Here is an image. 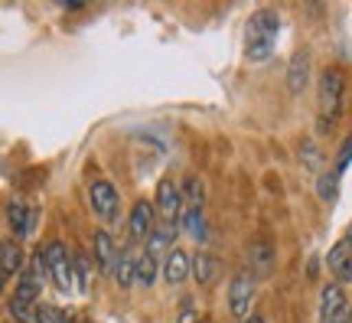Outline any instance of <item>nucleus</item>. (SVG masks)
Instances as JSON below:
<instances>
[{
	"label": "nucleus",
	"mask_w": 352,
	"mask_h": 323,
	"mask_svg": "<svg viewBox=\"0 0 352 323\" xmlns=\"http://www.w3.org/2000/svg\"><path fill=\"white\" fill-rule=\"evenodd\" d=\"M277 37H280V17L277 10H254L245 23V59L254 65L267 63L277 50Z\"/></svg>",
	"instance_id": "nucleus-1"
},
{
	"label": "nucleus",
	"mask_w": 352,
	"mask_h": 323,
	"mask_svg": "<svg viewBox=\"0 0 352 323\" xmlns=\"http://www.w3.org/2000/svg\"><path fill=\"white\" fill-rule=\"evenodd\" d=\"M349 300H346V287L327 284L320 291V307H316V323H349Z\"/></svg>",
	"instance_id": "nucleus-7"
},
{
	"label": "nucleus",
	"mask_w": 352,
	"mask_h": 323,
	"mask_svg": "<svg viewBox=\"0 0 352 323\" xmlns=\"http://www.w3.org/2000/svg\"><path fill=\"white\" fill-rule=\"evenodd\" d=\"M307 85H310V52L297 50L287 63V88L290 95H300Z\"/></svg>",
	"instance_id": "nucleus-14"
},
{
	"label": "nucleus",
	"mask_w": 352,
	"mask_h": 323,
	"mask_svg": "<svg viewBox=\"0 0 352 323\" xmlns=\"http://www.w3.org/2000/svg\"><path fill=\"white\" fill-rule=\"evenodd\" d=\"M346 242H349V245H352V225H349V236H346Z\"/></svg>",
	"instance_id": "nucleus-30"
},
{
	"label": "nucleus",
	"mask_w": 352,
	"mask_h": 323,
	"mask_svg": "<svg viewBox=\"0 0 352 323\" xmlns=\"http://www.w3.org/2000/svg\"><path fill=\"white\" fill-rule=\"evenodd\" d=\"M179 225H183V229H186L192 238L206 242V219H202V209H183V219H179Z\"/></svg>",
	"instance_id": "nucleus-23"
},
{
	"label": "nucleus",
	"mask_w": 352,
	"mask_h": 323,
	"mask_svg": "<svg viewBox=\"0 0 352 323\" xmlns=\"http://www.w3.org/2000/svg\"><path fill=\"white\" fill-rule=\"evenodd\" d=\"M349 323H352V311H349Z\"/></svg>",
	"instance_id": "nucleus-31"
},
{
	"label": "nucleus",
	"mask_w": 352,
	"mask_h": 323,
	"mask_svg": "<svg viewBox=\"0 0 352 323\" xmlns=\"http://www.w3.org/2000/svg\"><path fill=\"white\" fill-rule=\"evenodd\" d=\"M342 105H346V75L336 65H327L316 79V131L320 134H327L342 118Z\"/></svg>",
	"instance_id": "nucleus-2"
},
{
	"label": "nucleus",
	"mask_w": 352,
	"mask_h": 323,
	"mask_svg": "<svg viewBox=\"0 0 352 323\" xmlns=\"http://www.w3.org/2000/svg\"><path fill=\"white\" fill-rule=\"evenodd\" d=\"M46 258H50V278L56 291H76V251H69L63 242H50L46 245Z\"/></svg>",
	"instance_id": "nucleus-6"
},
{
	"label": "nucleus",
	"mask_w": 352,
	"mask_h": 323,
	"mask_svg": "<svg viewBox=\"0 0 352 323\" xmlns=\"http://www.w3.org/2000/svg\"><path fill=\"white\" fill-rule=\"evenodd\" d=\"M153 229H157L153 202H147V199L134 202V209L127 216V242H131V245H144V242H151Z\"/></svg>",
	"instance_id": "nucleus-8"
},
{
	"label": "nucleus",
	"mask_w": 352,
	"mask_h": 323,
	"mask_svg": "<svg viewBox=\"0 0 352 323\" xmlns=\"http://www.w3.org/2000/svg\"><path fill=\"white\" fill-rule=\"evenodd\" d=\"M316 196L323 202H336V196H340V174L336 170H323L316 176Z\"/></svg>",
	"instance_id": "nucleus-21"
},
{
	"label": "nucleus",
	"mask_w": 352,
	"mask_h": 323,
	"mask_svg": "<svg viewBox=\"0 0 352 323\" xmlns=\"http://www.w3.org/2000/svg\"><path fill=\"white\" fill-rule=\"evenodd\" d=\"M26 264H23V255H20V245L13 238H3L0 242V271H3V281H10L13 274H20Z\"/></svg>",
	"instance_id": "nucleus-18"
},
{
	"label": "nucleus",
	"mask_w": 352,
	"mask_h": 323,
	"mask_svg": "<svg viewBox=\"0 0 352 323\" xmlns=\"http://www.w3.org/2000/svg\"><path fill=\"white\" fill-rule=\"evenodd\" d=\"M219 271H222V261L215 258L212 251H196V255H192V278L199 281V287L215 284Z\"/></svg>",
	"instance_id": "nucleus-17"
},
{
	"label": "nucleus",
	"mask_w": 352,
	"mask_h": 323,
	"mask_svg": "<svg viewBox=\"0 0 352 323\" xmlns=\"http://www.w3.org/2000/svg\"><path fill=\"white\" fill-rule=\"evenodd\" d=\"M36 307L39 304H26V300H20V298H10V304H7V311H10V317L16 323H39Z\"/></svg>",
	"instance_id": "nucleus-22"
},
{
	"label": "nucleus",
	"mask_w": 352,
	"mask_h": 323,
	"mask_svg": "<svg viewBox=\"0 0 352 323\" xmlns=\"http://www.w3.org/2000/svg\"><path fill=\"white\" fill-rule=\"evenodd\" d=\"M254 287H258V278L252 274V268H241V271L232 274L228 281V311L239 323H245L252 317V304H254Z\"/></svg>",
	"instance_id": "nucleus-5"
},
{
	"label": "nucleus",
	"mask_w": 352,
	"mask_h": 323,
	"mask_svg": "<svg viewBox=\"0 0 352 323\" xmlns=\"http://www.w3.org/2000/svg\"><path fill=\"white\" fill-rule=\"evenodd\" d=\"M88 206H91V212H95V219L101 225L111 229V225L121 222V196H118L111 180L98 176V180L88 183Z\"/></svg>",
	"instance_id": "nucleus-4"
},
{
	"label": "nucleus",
	"mask_w": 352,
	"mask_h": 323,
	"mask_svg": "<svg viewBox=\"0 0 352 323\" xmlns=\"http://www.w3.org/2000/svg\"><path fill=\"white\" fill-rule=\"evenodd\" d=\"M327 268L329 274H333V281L336 284H352V245L342 238V242H336L333 249L327 251Z\"/></svg>",
	"instance_id": "nucleus-11"
},
{
	"label": "nucleus",
	"mask_w": 352,
	"mask_h": 323,
	"mask_svg": "<svg viewBox=\"0 0 352 323\" xmlns=\"http://www.w3.org/2000/svg\"><path fill=\"white\" fill-rule=\"evenodd\" d=\"M189 274H192V258L183 249H173L164 258V281L166 284H183Z\"/></svg>",
	"instance_id": "nucleus-15"
},
{
	"label": "nucleus",
	"mask_w": 352,
	"mask_h": 323,
	"mask_svg": "<svg viewBox=\"0 0 352 323\" xmlns=\"http://www.w3.org/2000/svg\"><path fill=\"white\" fill-rule=\"evenodd\" d=\"M300 157L307 170H320L323 174V154H320V147H316L314 140H303L300 144Z\"/></svg>",
	"instance_id": "nucleus-25"
},
{
	"label": "nucleus",
	"mask_w": 352,
	"mask_h": 323,
	"mask_svg": "<svg viewBox=\"0 0 352 323\" xmlns=\"http://www.w3.org/2000/svg\"><path fill=\"white\" fill-rule=\"evenodd\" d=\"M138 258H140V251L138 245H131L127 242L124 249H121V255H118V264H114V284L121 287V291H127V287H134L138 284Z\"/></svg>",
	"instance_id": "nucleus-12"
},
{
	"label": "nucleus",
	"mask_w": 352,
	"mask_h": 323,
	"mask_svg": "<svg viewBox=\"0 0 352 323\" xmlns=\"http://www.w3.org/2000/svg\"><path fill=\"white\" fill-rule=\"evenodd\" d=\"M157 274H164V258H157L153 251H140L138 258V287H153Z\"/></svg>",
	"instance_id": "nucleus-19"
},
{
	"label": "nucleus",
	"mask_w": 352,
	"mask_h": 323,
	"mask_svg": "<svg viewBox=\"0 0 352 323\" xmlns=\"http://www.w3.org/2000/svg\"><path fill=\"white\" fill-rule=\"evenodd\" d=\"M245 323H264V320H261V317H258V313H252V317H248V320H245Z\"/></svg>",
	"instance_id": "nucleus-29"
},
{
	"label": "nucleus",
	"mask_w": 352,
	"mask_h": 323,
	"mask_svg": "<svg viewBox=\"0 0 352 323\" xmlns=\"http://www.w3.org/2000/svg\"><path fill=\"white\" fill-rule=\"evenodd\" d=\"M153 206L160 209V219H166V222H179V219H183V187L176 183L173 176H164V180L157 183Z\"/></svg>",
	"instance_id": "nucleus-9"
},
{
	"label": "nucleus",
	"mask_w": 352,
	"mask_h": 323,
	"mask_svg": "<svg viewBox=\"0 0 352 323\" xmlns=\"http://www.w3.org/2000/svg\"><path fill=\"white\" fill-rule=\"evenodd\" d=\"M91 261H88V255H82V251H76V291L78 294H88V278H91Z\"/></svg>",
	"instance_id": "nucleus-24"
},
{
	"label": "nucleus",
	"mask_w": 352,
	"mask_h": 323,
	"mask_svg": "<svg viewBox=\"0 0 352 323\" xmlns=\"http://www.w3.org/2000/svg\"><path fill=\"white\" fill-rule=\"evenodd\" d=\"M349 163H352V137L340 147V154H336V167H333V170H336V174H342Z\"/></svg>",
	"instance_id": "nucleus-27"
},
{
	"label": "nucleus",
	"mask_w": 352,
	"mask_h": 323,
	"mask_svg": "<svg viewBox=\"0 0 352 323\" xmlns=\"http://www.w3.org/2000/svg\"><path fill=\"white\" fill-rule=\"evenodd\" d=\"M50 258H46V249H36L30 255V264H26L20 278H16V294L13 298L26 300V304H39V291L50 284Z\"/></svg>",
	"instance_id": "nucleus-3"
},
{
	"label": "nucleus",
	"mask_w": 352,
	"mask_h": 323,
	"mask_svg": "<svg viewBox=\"0 0 352 323\" xmlns=\"http://www.w3.org/2000/svg\"><path fill=\"white\" fill-rule=\"evenodd\" d=\"M91 251H95V268H98L101 274H114V264H118L121 249H118V242L111 238L108 229H98V232L91 236Z\"/></svg>",
	"instance_id": "nucleus-10"
},
{
	"label": "nucleus",
	"mask_w": 352,
	"mask_h": 323,
	"mask_svg": "<svg viewBox=\"0 0 352 323\" xmlns=\"http://www.w3.org/2000/svg\"><path fill=\"white\" fill-rule=\"evenodd\" d=\"M248 264H252V274L254 278H267V274L274 271V264H277V251L271 242H254L252 251H248Z\"/></svg>",
	"instance_id": "nucleus-16"
},
{
	"label": "nucleus",
	"mask_w": 352,
	"mask_h": 323,
	"mask_svg": "<svg viewBox=\"0 0 352 323\" xmlns=\"http://www.w3.org/2000/svg\"><path fill=\"white\" fill-rule=\"evenodd\" d=\"M7 222H10V229L16 232V238H30L33 236V225H36V212L30 209L20 196H13L10 202H7Z\"/></svg>",
	"instance_id": "nucleus-13"
},
{
	"label": "nucleus",
	"mask_w": 352,
	"mask_h": 323,
	"mask_svg": "<svg viewBox=\"0 0 352 323\" xmlns=\"http://www.w3.org/2000/svg\"><path fill=\"white\" fill-rule=\"evenodd\" d=\"M206 206V183L199 176H189L183 183V209H202Z\"/></svg>",
	"instance_id": "nucleus-20"
},
{
	"label": "nucleus",
	"mask_w": 352,
	"mask_h": 323,
	"mask_svg": "<svg viewBox=\"0 0 352 323\" xmlns=\"http://www.w3.org/2000/svg\"><path fill=\"white\" fill-rule=\"evenodd\" d=\"M176 323H199V307H196V300H183V304H179Z\"/></svg>",
	"instance_id": "nucleus-26"
},
{
	"label": "nucleus",
	"mask_w": 352,
	"mask_h": 323,
	"mask_svg": "<svg viewBox=\"0 0 352 323\" xmlns=\"http://www.w3.org/2000/svg\"><path fill=\"white\" fill-rule=\"evenodd\" d=\"M63 7L65 10H82V7H85V0H63Z\"/></svg>",
	"instance_id": "nucleus-28"
}]
</instances>
